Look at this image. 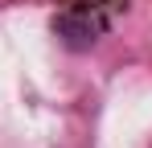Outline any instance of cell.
<instances>
[{
  "label": "cell",
  "instance_id": "6da1fadb",
  "mask_svg": "<svg viewBox=\"0 0 152 148\" xmlns=\"http://www.w3.org/2000/svg\"><path fill=\"white\" fill-rule=\"evenodd\" d=\"M53 29H58L70 45H91L103 29H107V12H99L95 4H91V8H86V4H70V8L53 21Z\"/></svg>",
  "mask_w": 152,
  "mask_h": 148
}]
</instances>
